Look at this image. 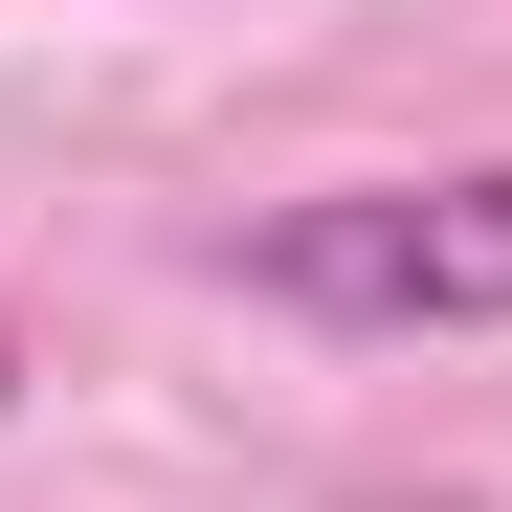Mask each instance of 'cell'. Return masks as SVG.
I'll return each instance as SVG.
<instances>
[{"instance_id":"cell-1","label":"cell","mask_w":512,"mask_h":512,"mask_svg":"<svg viewBox=\"0 0 512 512\" xmlns=\"http://www.w3.org/2000/svg\"><path fill=\"white\" fill-rule=\"evenodd\" d=\"M223 290L290 334H512V156H446V179H312L268 223H223Z\"/></svg>"},{"instance_id":"cell-2","label":"cell","mask_w":512,"mask_h":512,"mask_svg":"<svg viewBox=\"0 0 512 512\" xmlns=\"http://www.w3.org/2000/svg\"><path fill=\"white\" fill-rule=\"evenodd\" d=\"M0 401H23V312H0Z\"/></svg>"}]
</instances>
